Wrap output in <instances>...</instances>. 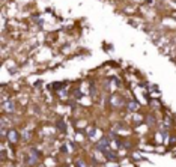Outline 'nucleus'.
Returning <instances> with one entry per match:
<instances>
[{
	"instance_id": "f257e3e1",
	"label": "nucleus",
	"mask_w": 176,
	"mask_h": 167,
	"mask_svg": "<svg viewBox=\"0 0 176 167\" xmlns=\"http://www.w3.org/2000/svg\"><path fill=\"white\" fill-rule=\"evenodd\" d=\"M108 149H110V140H108L107 137L101 138V140L96 143V151H99V152H105V151H108Z\"/></svg>"
},
{
	"instance_id": "f03ea898",
	"label": "nucleus",
	"mask_w": 176,
	"mask_h": 167,
	"mask_svg": "<svg viewBox=\"0 0 176 167\" xmlns=\"http://www.w3.org/2000/svg\"><path fill=\"white\" fill-rule=\"evenodd\" d=\"M38 161H39V152L35 149H30V155L27 158V163L30 166H35V164H38Z\"/></svg>"
},
{
	"instance_id": "7ed1b4c3",
	"label": "nucleus",
	"mask_w": 176,
	"mask_h": 167,
	"mask_svg": "<svg viewBox=\"0 0 176 167\" xmlns=\"http://www.w3.org/2000/svg\"><path fill=\"white\" fill-rule=\"evenodd\" d=\"M8 140L12 143V145H15V143L18 141V133L15 130H9L8 131Z\"/></svg>"
},
{
	"instance_id": "20e7f679",
	"label": "nucleus",
	"mask_w": 176,
	"mask_h": 167,
	"mask_svg": "<svg viewBox=\"0 0 176 167\" xmlns=\"http://www.w3.org/2000/svg\"><path fill=\"white\" fill-rule=\"evenodd\" d=\"M2 107H3V110L8 111V113H12V111L15 110V104H14L12 101H5V103L2 104Z\"/></svg>"
},
{
	"instance_id": "39448f33",
	"label": "nucleus",
	"mask_w": 176,
	"mask_h": 167,
	"mask_svg": "<svg viewBox=\"0 0 176 167\" xmlns=\"http://www.w3.org/2000/svg\"><path fill=\"white\" fill-rule=\"evenodd\" d=\"M104 155H105V158L108 160V161H118V155H116V152H113V151H105L104 152Z\"/></svg>"
},
{
	"instance_id": "423d86ee",
	"label": "nucleus",
	"mask_w": 176,
	"mask_h": 167,
	"mask_svg": "<svg viewBox=\"0 0 176 167\" xmlns=\"http://www.w3.org/2000/svg\"><path fill=\"white\" fill-rule=\"evenodd\" d=\"M112 104H113L115 107L122 105V104H123V100H122L120 97H118V95H113V97H112Z\"/></svg>"
},
{
	"instance_id": "0eeeda50",
	"label": "nucleus",
	"mask_w": 176,
	"mask_h": 167,
	"mask_svg": "<svg viewBox=\"0 0 176 167\" xmlns=\"http://www.w3.org/2000/svg\"><path fill=\"white\" fill-rule=\"evenodd\" d=\"M128 110H129V111H137V110H139V104H137L136 101L128 103Z\"/></svg>"
},
{
	"instance_id": "6e6552de",
	"label": "nucleus",
	"mask_w": 176,
	"mask_h": 167,
	"mask_svg": "<svg viewBox=\"0 0 176 167\" xmlns=\"http://www.w3.org/2000/svg\"><path fill=\"white\" fill-rule=\"evenodd\" d=\"M57 128L62 131V133H65V131H66V125H65V122H63V119H59V121H57Z\"/></svg>"
},
{
	"instance_id": "1a4fd4ad",
	"label": "nucleus",
	"mask_w": 176,
	"mask_h": 167,
	"mask_svg": "<svg viewBox=\"0 0 176 167\" xmlns=\"http://www.w3.org/2000/svg\"><path fill=\"white\" fill-rule=\"evenodd\" d=\"M75 166H77V167H87V166H86V163H84V161H81V160H77Z\"/></svg>"
},
{
	"instance_id": "9d476101",
	"label": "nucleus",
	"mask_w": 176,
	"mask_h": 167,
	"mask_svg": "<svg viewBox=\"0 0 176 167\" xmlns=\"http://www.w3.org/2000/svg\"><path fill=\"white\" fill-rule=\"evenodd\" d=\"M148 125H149V127L153 125V116H148Z\"/></svg>"
},
{
	"instance_id": "9b49d317",
	"label": "nucleus",
	"mask_w": 176,
	"mask_h": 167,
	"mask_svg": "<svg viewBox=\"0 0 176 167\" xmlns=\"http://www.w3.org/2000/svg\"><path fill=\"white\" fill-rule=\"evenodd\" d=\"M62 86H63V83H54V89H62Z\"/></svg>"
},
{
	"instance_id": "f8f14e48",
	"label": "nucleus",
	"mask_w": 176,
	"mask_h": 167,
	"mask_svg": "<svg viewBox=\"0 0 176 167\" xmlns=\"http://www.w3.org/2000/svg\"><path fill=\"white\" fill-rule=\"evenodd\" d=\"M29 137H30V131H24V136H23V138H24V140H27Z\"/></svg>"
},
{
	"instance_id": "ddd939ff",
	"label": "nucleus",
	"mask_w": 176,
	"mask_h": 167,
	"mask_svg": "<svg viewBox=\"0 0 176 167\" xmlns=\"http://www.w3.org/2000/svg\"><path fill=\"white\" fill-rule=\"evenodd\" d=\"M75 98H77V100H80V98H81V92H80V90H77V92H75Z\"/></svg>"
},
{
	"instance_id": "4468645a",
	"label": "nucleus",
	"mask_w": 176,
	"mask_h": 167,
	"mask_svg": "<svg viewBox=\"0 0 176 167\" xmlns=\"http://www.w3.org/2000/svg\"><path fill=\"white\" fill-rule=\"evenodd\" d=\"M95 87H93V84H91V95H95Z\"/></svg>"
},
{
	"instance_id": "2eb2a0df",
	"label": "nucleus",
	"mask_w": 176,
	"mask_h": 167,
	"mask_svg": "<svg viewBox=\"0 0 176 167\" xmlns=\"http://www.w3.org/2000/svg\"><path fill=\"white\" fill-rule=\"evenodd\" d=\"M60 95H62V98H65V97H66V92H65V90H60Z\"/></svg>"
},
{
	"instance_id": "dca6fc26",
	"label": "nucleus",
	"mask_w": 176,
	"mask_h": 167,
	"mask_svg": "<svg viewBox=\"0 0 176 167\" xmlns=\"http://www.w3.org/2000/svg\"><path fill=\"white\" fill-rule=\"evenodd\" d=\"M93 134H95V130H91L89 131V137H93Z\"/></svg>"
},
{
	"instance_id": "f3484780",
	"label": "nucleus",
	"mask_w": 176,
	"mask_h": 167,
	"mask_svg": "<svg viewBox=\"0 0 176 167\" xmlns=\"http://www.w3.org/2000/svg\"><path fill=\"white\" fill-rule=\"evenodd\" d=\"M123 148H126V149L129 148V143H128V141H125V143H123Z\"/></svg>"
},
{
	"instance_id": "a211bd4d",
	"label": "nucleus",
	"mask_w": 176,
	"mask_h": 167,
	"mask_svg": "<svg viewBox=\"0 0 176 167\" xmlns=\"http://www.w3.org/2000/svg\"><path fill=\"white\" fill-rule=\"evenodd\" d=\"M9 167H15V166H9Z\"/></svg>"
}]
</instances>
